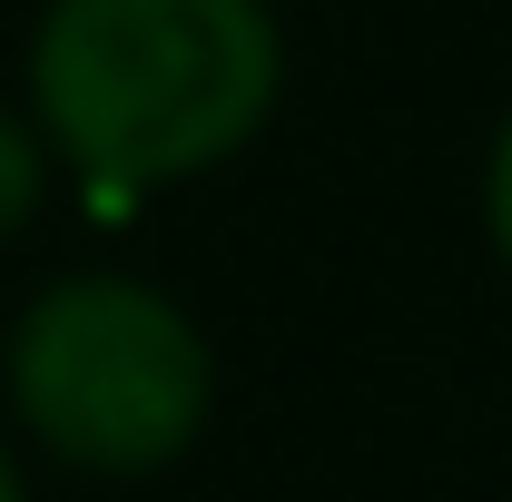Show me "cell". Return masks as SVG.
Instances as JSON below:
<instances>
[{"label":"cell","instance_id":"obj_2","mask_svg":"<svg viewBox=\"0 0 512 502\" xmlns=\"http://www.w3.org/2000/svg\"><path fill=\"white\" fill-rule=\"evenodd\" d=\"M10 404L69 473H158L217 404L207 335L138 276H60L10 335Z\"/></svg>","mask_w":512,"mask_h":502},{"label":"cell","instance_id":"obj_5","mask_svg":"<svg viewBox=\"0 0 512 502\" xmlns=\"http://www.w3.org/2000/svg\"><path fill=\"white\" fill-rule=\"evenodd\" d=\"M0 502H30V483H20V463L0 453Z\"/></svg>","mask_w":512,"mask_h":502},{"label":"cell","instance_id":"obj_3","mask_svg":"<svg viewBox=\"0 0 512 502\" xmlns=\"http://www.w3.org/2000/svg\"><path fill=\"white\" fill-rule=\"evenodd\" d=\"M40 197H50V138L20 109H0V247L40 217Z\"/></svg>","mask_w":512,"mask_h":502},{"label":"cell","instance_id":"obj_4","mask_svg":"<svg viewBox=\"0 0 512 502\" xmlns=\"http://www.w3.org/2000/svg\"><path fill=\"white\" fill-rule=\"evenodd\" d=\"M483 237L512 266V109L493 119V148H483Z\"/></svg>","mask_w":512,"mask_h":502},{"label":"cell","instance_id":"obj_1","mask_svg":"<svg viewBox=\"0 0 512 502\" xmlns=\"http://www.w3.org/2000/svg\"><path fill=\"white\" fill-rule=\"evenodd\" d=\"M276 89L286 30L266 0H50L30 40V119L99 207L237 158Z\"/></svg>","mask_w":512,"mask_h":502}]
</instances>
